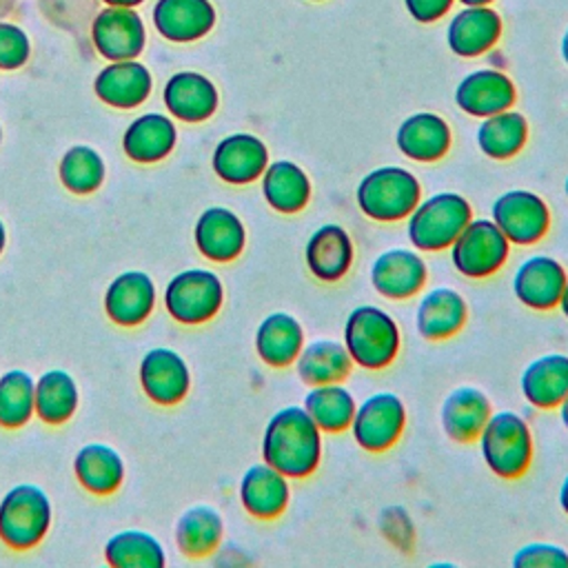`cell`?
<instances>
[{"label":"cell","instance_id":"6da1fadb","mask_svg":"<svg viewBox=\"0 0 568 568\" xmlns=\"http://www.w3.org/2000/svg\"><path fill=\"white\" fill-rule=\"evenodd\" d=\"M262 459L288 479L308 477L322 459V430L304 406H284L271 415L262 435Z\"/></svg>","mask_w":568,"mask_h":568},{"label":"cell","instance_id":"7a4b0ae2","mask_svg":"<svg viewBox=\"0 0 568 568\" xmlns=\"http://www.w3.org/2000/svg\"><path fill=\"white\" fill-rule=\"evenodd\" d=\"M399 344V326L384 308L362 304L348 313L344 322V346L353 364L379 371L397 357Z\"/></svg>","mask_w":568,"mask_h":568},{"label":"cell","instance_id":"3957f363","mask_svg":"<svg viewBox=\"0 0 568 568\" xmlns=\"http://www.w3.org/2000/svg\"><path fill=\"white\" fill-rule=\"evenodd\" d=\"M359 211L375 222H399L422 200V184L404 166L386 164L368 171L355 191Z\"/></svg>","mask_w":568,"mask_h":568},{"label":"cell","instance_id":"277c9868","mask_svg":"<svg viewBox=\"0 0 568 568\" xmlns=\"http://www.w3.org/2000/svg\"><path fill=\"white\" fill-rule=\"evenodd\" d=\"M473 220L470 202L455 191H439L417 202L406 217V235L417 251H444Z\"/></svg>","mask_w":568,"mask_h":568},{"label":"cell","instance_id":"5b68a950","mask_svg":"<svg viewBox=\"0 0 568 568\" xmlns=\"http://www.w3.org/2000/svg\"><path fill=\"white\" fill-rule=\"evenodd\" d=\"M484 464L501 479L524 475L532 459V435L526 419L513 410L490 413L479 437Z\"/></svg>","mask_w":568,"mask_h":568},{"label":"cell","instance_id":"8992f818","mask_svg":"<svg viewBox=\"0 0 568 568\" xmlns=\"http://www.w3.org/2000/svg\"><path fill=\"white\" fill-rule=\"evenodd\" d=\"M51 517L47 493L36 484H18L0 501V539L16 550L33 548L49 532Z\"/></svg>","mask_w":568,"mask_h":568},{"label":"cell","instance_id":"52a82bcc","mask_svg":"<svg viewBox=\"0 0 568 568\" xmlns=\"http://www.w3.org/2000/svg\"><path fill=\"white\" fill-rule=\"evenodd\" d=\"M448 248L450 262L462 275L481 280L506 264L510 242L490 217H473Z\"/></svg>","mask_w":568,"mask_h":568},{"label":"cell","instance_id":"ba28073f","mask_svg":"<svg viewBox=\"0 0 568 568\" xmlns=\"http://www.w3.org/2000/svg\"><path fill=\"white\" fill-rule=\"evenodd\" d=\"M224 302V286L209 268H184L164 288V308L180 324H202L217 315Z\"/></svg>","mask_w":568,"mask_h":568},{"label":"cell","instance_id":"9c48e42d","mask_svg":"<svg viewBox=\"0 0 568 568\" xmlns=\"http://www.w3.org/2000/svg\"><path fill=\"white\" fill-rule=\"evenodd\" d=\"M404 424L406 408L399 395L390 390H379L357 404L348 428L359 448L368 453H382L402 437Z\"/></svg>","mask_w":568,"mask_h":568},{"label":"cell","instance_id":"30bf717a","mask_svg":"<svg viewBox=\"0 0 568 568\" xmlns=\"http://www.w3.org/2000/svg\"><path fill=\"white\" fill-rule=\"evenodd\" d=\"M490 220L510 244H535L550 226V211L541 195L526 189H510L495 197Z\"/></svg>","mask_w":568,"mask_h":568},{"label":"cell","instance_id":"8fae6325","mask_svg":"<svg viewBox=\"0 0 568 568\" xmlns=\"http://www.w3.org/2000/svg\"><path fill=\"white\" fill-rule=\"evenodd\" d=\"M426 277V262L413 248H386L371 264L373 288L388 300H406L417 295L424 288Z\"/></svg>","mask_w":568,"mask_h":568},{"label":"cell","instance_id":"7c38bea8","mask_svg":"<svg viewBox=\"0 0 568 568\" xmlns=\"http://www.w3.org/2000/svg\"><path fill=\"white\" fill-rule=\"evenodd\" d=\"M140 384L149 399L171 406L186 397L191 386V373L178 351L155 346L142 355Z\"/></svg>","mask_w":568,"mask_h":568},{"label":"cell","instance_id":"4fadbf2b","mask_svg":"<svg viewBox=\"0 0 568 568\" xmlns=\"http://www.w3.org/2000/svg\"><path fill=\"white\" fill-rule=\"evenodd\" d=\"M566 280L568 275L559 260L550 255H530L513 275V293L524 306L548 311L559 304Z\"/></svg>","mask_w":568,"mask_h":568},{"label":"cell","instance_id":"5bb4252c","mask_svg":"<svg viewBox=\"0 0 568 568\" xmlns=\"http://www.w3.org/2000/svg\"><path fill=\"white\" fill-rule=\"evenodd\" d=\"M517 91L513 80L499 69H475L466 73L455 89V104L473 115L486 118L515 104Z\"/></svg>","mask_w":568,"mask_h":568},{"label":"cell","instance_id":"9a60e30c","mask_svg":"<svg viewBox=\"0 0 568 568\" xmlns=\"http://www.w3.org/2000/svg\"><path fill=\"white\" fill-rule=\"evenodd\" d=\"M211 164L220 180L237 186L251 184L264 173L268 149L253 133H231L215 144Z\"/></svg>","mask_w":568,"mask_h":568},{"label":"cell","instance_id":"2e32d148","mask_svg":"<svg viewBox=\"0 0 568 568\" xmlns=\"http://www.w3.org/2000/svg\"><path fill=\"white\" fill-rule=\"evenodd\" d=\"M193 240L197 251L211 262L235 260L246 244V229L237 213L226 206H209L200 213Z\"/></svg>","mask_w":568,"mask_h":568},{"label":"cell","instance_id":"e0dca14e","mask_svg":"<svg viewBox=\"0 0 568 568\" xmlns=\"http://www.w3.org/2000/svg\"><path fill=\"white\" fill-rule=\"evenodd\" d=\"M501 29V16L490 9V4L464 7L462 11L453 13L446 29V42L455 55L477 58L497 44Z\"/></svg>","mask_w":568,"mask_h":568},{"label":"cell","instance_id":"ac0fdd59","mask_svg":"<svg viewBox=\"0 0 568 568\" xmlns=\"http://www.w3.org/2000/svg\"><path fill=\"white\" fill-rule=\"evenodd\" d=\"M395 144L408 160L428 164L442 160L448 153L453 144V131L442 115L433 111H417L402 120L395 133Z\"/></svg>","mask_w":568,"mask_h":568},{"label":"cell","instance_id":"d6986e66","mask_svg":"<svg viewBox=\"0 0 568 568\" xmlns=\"http://www.w3.org/2000/svg\"><path fill=\"white\" fill-rule=\"evenodd\" d=\"M155 284L144 271H124L104 293V311L120 326L144 322L155 306Z\"/></svg>","mask_w":568,"mask_h":568},{"label":"cell","instance_id":"ffe728a7","mask_svg":"<svg viewBox=\"0 0 568 568\" xmlns=\"http://www.w3.org/2000/svg\"><path fill=\"white\" fill-rule=\"evenodd\" d=\"M93 44L109 60H131L144 47V27L129 7H109L93 22Z\"/></svg>","mask_w":568,"mask_h":568},{"label":"cell","instance_id":"44dd1931","mask_svg":"<svg viewBox=\"0 0 568 568\" xmlns=\"http://www.w3.org/2000/svg\"><path fill=\"white\" fill-rule=\"evenodd\" d=\"M304 260L311 275L322 282H337L353 264V240L344 226L322 224L306 240Z\"/></svg>","mask_w":568,"mask_h":568},{"label":"cell","instance_id":"7402d4cb","mask_svg":"<svg viewBox=\"0 0 568 568\" xmlns=\"http://www.w3.org/2000/svg\"><path fill=\"white\" fill-rule=\"evenodd\" d=\"M288 477L266 462L253 464L240 479V501L257 519H275L288 506Z\"/></svg>","mask_w":568,"mask_h":568},{"label":"cell","instance_id":"603a6c76","mask_svg":"<svg viewBox=\"0 0 568 568\" xmlns=\"http://www.w3.org/2000/svg\"><path fill=\"white\" fill-rule=\"evenodd\" d=\"M164 104L182 122H202L217 109V89L197 71H178L164 84Z\"/></svg>","mask_w":568,"mask_h":568},{"label":"cell","instance_id":"cb8c5ba5","mask_svg":"<svg viewBox=\"0 0 568 568\" xmlns=\"http://www.w3.org/2000/svg\"><path fill=\"white\" fill-rule=\"evenodd\" d=\"M524 399L535 408H557L568 395V355L546 353L535 357L519 377Z\"/></svg>","mask_w":568,"mask_h":568},{"label":"cell","instance_id":"d4e9b609","mask_svg":"<svg viewBox=\"0 0 568 568\" xmlns=\"http://www.w3.org/2000/svg\"><path fill=\"white\" fill-rule=\"evenodd\" d=\"M468 317L466 300L448 286L430 288L417 304L415 326L424 339H446L453 337Z\"/></svg>","mask_w":568,"mask_h":568},{"label":"cell","instance_id":"484cf974","mask_svg":"<svg viewBox=\"0 0 568 568\" xmlns=\"http://www.w3.org/2000/svg\"><path fill=\"white\" fill-rule=\"evenodd\" d=\"M490 413V399L484 390L459 386L450 390L442 404V428L453 442L468 444L479 437Z\"/></svg>","mask_w":568,"mask_h":568},{"label":"cell","instance_id":"4316f807","mask_svg":"<svg viewBox=\"0 0 568 568\" xmlns=\"http://www.w3.org/2000/svg\"><path fill=\"white\" fill-rule=\"evenodd\" d=\"M153 22L164 38L191 42L213 29L215 9L209 0H158Z\"/></svg>","mask_w":568,"mask_h":568},{"label":"cell","instance_id":"83f0119b","mask_svg":"<svg viewBox=\"0 0 568 568\" xmlns=\"http://www.w3.org/2000/svg\"><path fill=\"white\" fill-rule=\"evenodd\" d=\"M262 180V195L277 213H300L311 200V178L293 160H273L266 164Z\"/></svg>","mask_w":568,"mask_h":568},{"label":"cell","instance_id":"f1b7e54d","mask_svg":"<svg viewBox=\"0 0 568 568\" xmlns=\"http://www.w3.org/2000/svg\"><path fill=\"white\" fill-rule=\"evenodd\" d=\"M95 93L115 109H133L151 93V73L144 64L131 60H113L95 78Z\"/></svg>","mask_w":568,"mask_h":568},{"label":"cell","instance_id":"f546056e","mask_svg":"<svg viewBox=\"0 0 568 568\" xmlns=\"http://www.w3.org/2000/svg\"><path fill=\"white\" fill-rule=\"evenodd\" d=\"M304 346V328L291 313L275 311L266 315L255 331V351L260 359L273 368L295 362Z\"/></svg>","mask_w":568,"mask_h":568},{"label":"cell","instance_id":"4dcf8cb0","mask_svg":"<svg viewBox=\"0 0 568 568\" xmlns=\"http://www.w3.org/2000/svg\"><path fill=\"white\" fill-rule=\"evenodd\" d=\"M353 359L344 346V342L320 337L302 346L295 357V371L300 379L308 386L342 382L351 375Z\"/></svg>","mask_w":568,"mask_h":568},{"label":"cell","instance_id":"1f68e13d","mask_svg":"<svg viewBox=\"0 0 568 568\" xmlns=\"http://www.w3.org/2000/svg\"><path fill=\"white\" fill-rule=\"evenodd\" d=\"M178 140V131L171 118L162 113H144L135 118L124 131V153L135 162H158L166 158Z\"/></svg>","mask_w":568,"mask_h":568},{"label":"cell","instance_id":"d6a6232c","mask_svg":"<svg viewBox=\"0 0 568 568\" xmlns=\"http://www.w3.org/2000/svg\"><path fill=\"white\" fill-rule=\"evenodd\" d=\"M78 481L95 495H109L120 488L124 479V462L115 448L102 442L87 444L73 459Z\"/></svg>","mask_w":568,"mask_h":568},{"label":"cell","instance_id":"836d02e7","mask_svg":"<svg viewBox=\"0 0 568 568\" xmlns=\"http://www.w3.org/2000/svg\"><path fill=\"white\" fill-rule=\"evenodd\" d=\"M528 138V122L519 111L506 109L481 118L477 126V146L490 160L515 158Z\"/></svg>","mask_w":568,"mask_h":568},{"label":"cell","instance_id":"e575fe53","mask_svg":"<svg viewBox=\"0 0 568 568\" xmlns=\"http://www.w3.org/2000/svg\"><path fill=\"white\" fill-rule=\"evenodd\" d=\"M304 410L322 433H342L351 426L357 402L353 393L339 382L317 384L304 395Z\"/></svg>","mask_w":568,"mask_h":568},{"label":"cell","instance_id":"d590c367","mask_svg":"<svg viewBox=\"0 0 568 568\" xmlns=\"http://www.w3.org/2000/svg\"><path fill=\"white\" fill-rule=\"evenodd\" d=\"M224 532L222 517L211 506H191L175 524V544L189 557H204L217 548Z\"/></svg>","mask_w":568,"mask_h":568},{"label":"cell","instance_id":"8d00e7d4","mask_svg":"<svg viewBox=\"0 0 568 568\" xmlns=\"http://www.w3.org/2000/svg\"><path fill=\"white\" fill-rule=\"evenodd\" d=\"M78 408V384L71 373L51 368L36 379V415L47 424L67 422Z\"/></svg>","mask_w":568,"mask_h":568},{"label":"cell","instance_id":"74e56055","mask_svg":"<svg viewBox=\"0 0 568 568\" xmlns=\"http://www.w3.org/2000/svg\"><path fill=\"white\" fill-rule=\"evenodd\" d=\"M104 557L113 568H162L166 561L162 544L138 528L115 532L104 546Z\"/></svg>","mask_w":568,"mask_h":568},{"label":"cell","instance_id":"f35d334b","mask_svg":"<svg viewBox=\"0 0 568 568\" xmlns=\"http://www.w3.org/2000/svg\"><path fill=\"white\" fill-rule=\"evenodd\" d=\"M36 413V382L22 368L0 375V426L20 428Z\"/></svg>","mask_w":568,"mask_h":568},{"label":"cell","instance_id":"ab89813d","mask_svg":"<svg viewBox=\"0 0 568 568\" xmlns=\"http://www.w3.org/2000/svg\"><path fill=\"white\" fill-rule=\"evenodd\" d=\"M60 180L71 193L78 195L95 191L104 180L102 155L87 144L71 146L60 160Z\"/></svg>","mask_w":568,"mask_h":568},{"label":"cell","instance_id":"60d3db41","mask_svg":"<svg viewBox=\"0 0 568 568\" xmlns=\"http://www.w3.org/2000/svg\"><path fill=\"white\" fill-rule=\"evenodd\" d=\"M515 568H568V552L561 546L532 541L521 546L513 557Z\"/></svg>","mask_w":568,"mask_h":568},{"label":"cell","instance_id":"b9f144b4","mask_svg":"<svg viewBox=\"0 0 568 568\" xmlns=\"http://www.w3.org/2000/svg\"><path fill=\"white\" fill-rule=\"evenodd\" d=\"M29 58V40L22 29L0 22V69H18Z\"/></svg>","mask_w":568,"mask_h":568},{"label":"cell","instance_id":"7bdbcfd3","mask_svg":"<svg viewBox=\"0 0 568 568\" xmlns=\"http://www.w3.org/2000/svg\"><path fill=\"white\" fill-rule=\"evenodd\" d=\"M453 2L455 0H404V7L413 20L428 24L444 18L450 11Z\"/></svg>","mask_w":568,"mask_h":568},{"label":"cell","instance_id":"ee69618b","mask_svg":"<svg viewBox=\"0 0 568 568\" xmlns=\"http://www.w3.org/2000/svg\"><path fill=\"white\" fill-rule=\"evenodd\" d=\"M559 506H561V510L568 515V475L564 477V481H561V486H559Z\"/></svg>","mask_w":568,"mask_h":568},{"label":"cell","instance_id":"f6af8a7d","mask_svg":"<svg viewBox=\"0 0 568 568\" xmlns=\"http://www.w3.org/2000/svg\"><path fill=\"white\" fill-rule=\"evenodd\" d=\"M559 311L564 313V317L568 320V280H566V286H564V291H561V297H559Z\"/></svg>","mask_w":568,"mask_h":568},{"label":"cell","instance_id":"bcb514c9","mask_svg":"<svg viewBox=\"0 0 568 568\" xmlns=\"http://www.w3.org/2000/svg\"><path fill=\"white\" fill-rule=\"evenodd\" d=\"M557 408H559V417H561V424H564V426H566V430H568V395H566V397L559 402V406H557Z\"/></svg>","mask_w":568,"mask_h":568},{"label":"cell","instance_id":"7dc6e473","mask_svg":"<svg viewBox=\"0 0 568 568\" xmlns=\"http://www.w3.org/2000/svg\"><path fill=\"white\" fill-rule=\"evenodd\" d=\"M559 51H561V58H564V62L568 64V29H566V33L561 36V44H559Z\"/></svg>","mask_w":568,"mask_h":568},{"label":"cell","instance_id":"c3c4849f","mask_svg":"<svg viewBox=\"0 0 568 568\" xmlns=\"http://www.w3.org/2000/svg\"><path fill=\"white\" fill-rule=\"evenodd\" d=\"M457 2H462L464 7H484V4H490L493 0H457Z\"/></svg>","mask_w":568,"mask_h":568},{"label":"cell","instance_id":"681fc988","mask_svg":"<svg viewBox=\"0 0 568 568\" xmlns=\"http://www.w3.org/2000/svg\"><path fill=\"white\" fill-rule=\"evenodd\" d=\"M109 4H115V7H131V4H138L142 0H106Z\"/></svg>","mask_w":568,"mask_h":568},{"label":"cell","instance_id":"f907efd6","mask_svg":"<svg viewBox=\"0 0 568 568\" xmlns=\"http://www.w3.org/2000/svg\"><path fill=\"white\" fill-rule=\"evenodd\" d=\"M4 242H7V229H4V222L0 220V253L4 248Z\"/></svg>","mask_w":568,"mask_h":568},{"label":"cell","instance_id":"816d5d0a","mask_svg":"<svg viewBox=\"0 0 568 568\" xmlns=\"http://www.w3.org/2000/svg\"><path fill=\"white\" fill-rule=\"evenodd\" d=\"M564 191H566V197H568V178H566V182H564Z\"/></svg>","mask_w":568,"mask_h":568},{"label":"cell","instance_id":"f5cc1de1","mask_svg":"<svg viewBox=\"0 0 568 568\" xmlns=\"http://www.w3.org/2000/svg\"><path fill=\"white\" fill-rule=\"evenodd\" d=\"M0 138H2V131H0Z\"/></svg>","mask_w":568,"mask_h":568},{"label":"cell","instance_id":"db71d44e","mask_svg":"<svg viewBox=\"0 0 568 568\" xmlns=\"http://www.w3.org/2000/svg\"><path fill=\"white\" fill-rule=\"evenodd\" d=\"M313 2H320V0H313Z\"/></svg>","mask_w":568,"mask_h":568}]
</instances>
